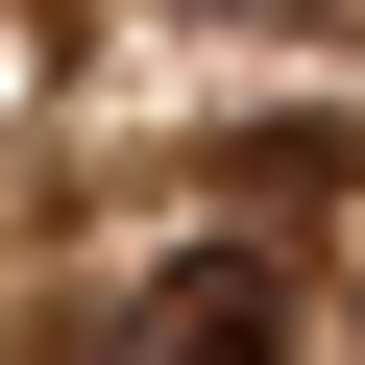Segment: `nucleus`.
Listing matches in <instances>:
<instances>
[{"label": "nucleus", "instance_id": "1", "mask_svg": "<svg viewBox=\"0 0 365 365\" xmlns=\"http://www.w3.org/2000/svg\"><path fill=\"white\" fill-rule=\"evenodd\" d=\"M268 341H292V268H268V244H170V268L98 317V365H268Z\"/></svg>", "mask_w": 365, "mask_h": 365}]
</instances>
